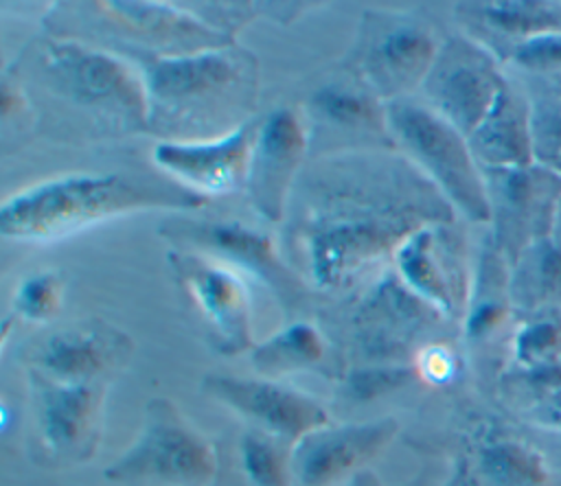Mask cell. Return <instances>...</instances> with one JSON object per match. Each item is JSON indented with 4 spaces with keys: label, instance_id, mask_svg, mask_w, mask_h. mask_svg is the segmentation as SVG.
<instances>
[{
    "label": "cell",
    "instance_id": "6da1fadb",
    "mask_svg": "<svg viewBox=\"0 0 561 486\" xmlns=\"http://www.w3.org/2000/svg\"><path fill=\"white\" fill-rule=\"evenodd\" d=\"M456 210L405 158L348 153L313 164L300 180L289 245L320 289H344L403 241L430 225H449Z\"/></svg>",
    "mask_w": 561,
    "mask_h": 486
},
{
    "label": "cell",
    "instance_id": "7a4b0ae2",
    "mask_svg": "<svg viewBox=\"0 0 561 486\" xmlns=\"http://www.w3.org/2000/svg\"><path fill=\"white\" fill-rule=\"evenodd\" d=\"M149 129L171 142L224 138L248 125L256 105L259 63L237 46L149 57L142 68Z\"/></svg>",
    "mask_w": 561,
    "mask_h": 486
},
{
    "label": "cell",
    "instance_id": "3957f363",
    "mask_svg": "<svg viewBox=\"0 0 561 486\" xmlns=\"http://www.w3.org/2000/svg\"><path fill=\"white\" fill-rule=\"evenodd\" d=\"M202 204L204 197L184 186L160 188L118 173H70L9 197L0 208V234L18 241H55L118 215Z\"/></svg>",
    "mask_w": 561,
    "mask_h": 486
},
{
    "label": "cell",
    "instance_id": "277c9868",
    "mask_svg": "<svg viewBox=\"0 0 561 486\" xmlns=\"http://www.w3.org/2000/svg\"><path fill=\"white\" fill-rule=\"evenodd\" d=\"M53 92L123 131L149 129L145 77L121 57L75 39H53L39 50Z\"/></svg>",
    "mask_w": 561,
    "mask_h": 486
},
{
    "label": "cell",
    "instance_id": "5b68a950",
    "mask_svg": "<svg viewBox=\"0 0 561 486\" xmlns=\"http://www.w3.org/2000/svg\"><path fill=\"white\" fill-rule=\"evenodd\" d=\"M386 125L454 210L476 223L491 221L484 169L478 164L467 136L432 107L405 99L386 103Z\"/></svg>",
    "mask_w": 561,
    "mask_h": 486
},
{
    "label": "cell",
    "instance_id": "8992f818",
    "mask_svg": "<svg viewBox=\"0 0 561 486\" xmlns=\"http://www.w3.org/2000/svg\"><path fill=\"white\" fill-rule=\"evenodd\" d=\"M217 475L213 444L169 398H153L136 440L105 468L110 482L208 486Z\"/></svg>",
    "mask_w": 561,
    "mask_h": 486
},
{
    "label": "cell",
    "instance_id": "52a82bcc",
    "mask_svg": "<svg viewBox=\"0 0 561 486\" xmlns=\"http://www.w3.org/2000/svg\"><path fill=\"white\" fill-rule=\"evenodd\" d=\"M506 79L486 46L456 37L436 55L425 79L432 109L462 136H471L495 105Z\"/></svg>",
    "mask_w": 561,
    "mask_h": 486
},
{
    "label": "cell",
    "instance_id": "ba28073f",
    "mask_svg": "<svg viewBox=\"0 0 561 486\" xmlns=\"http://www.w3.org/2000/svg\"><path fill=\"white\" fill-rule=\"evenodd\" d=\"M169 263L178 282L213 328V342L226 355L254 348L250 322V291L226 265L197 254L171 252Z\"/></svg>",
    "mask_w": 561,
    "mask_h": 486
},
{
    "label": "cell",
    "instance_id": "9c48e42d",
    "mask_svg": "<svg viewBox=\"0 0 561 486\" xmlns=\"http://www.w3.org/2000/svg\"><path fill=\"white\" fill-rule=\"evenodd\" d=\"M92 9L125 37L149 46L153 57L191 55L232 46V35L206 18L169 2L107 0L92 2Z\"/></svg>",
    "mask_w": 561,
    "mask_h": 486
},
{
    "label": "cell",
    "instance_id": "30bf717a",
    "mask_svg": "<svg viewBox=\"0 0 561 486\" xmlns=\"http://www.w3.org/2000/svg\"><path fill=\"white\" fill-rule=\"evenodd\" d=\"M491 221L511 241L515 258L533 243L550 239L561 197V175L537 164L506 171H484Z\"/></svg>",
    "mask_w": 561,
    "mask_h": 486
},
{
    "label": "cell",
    "instance_id": "8fae6325",
    "mask_svg": "<svg viewBox=\"0 0 561 486\" xmlns=\"http://www.w3.org/2000/svg\"><path fill=\"white\" fill-rule=\"evenodd\" d=\"M204 390L226 407L256 423L263 433L298 442L329 425L327 409L311 396L267 379L208 374Z\"/></svg>",
    "mask_w": 561,
    "mask_h": 486
},
{
    "label": "cell",
    "instance_id": "7c38bea8",
    "mask_svg": "<svg viewBox=\"0 0 561 486\" xmlns=\"http://www.w3.org/2000/svg\"><path fill=\"white\" fill-rule=\"evenodd\" d=\"M392 418L320 427L294 442L291 473L300 486H335L377 458L397 436Z\"/></svg>",
    "mask_w": 561,
    "mask_h": 486
},
{
    "label": "cell",
    "instance_id": "4fadbf2b",
    "mask_svg": "<svg viewBox=\"0 0 561 486\" xmlns=\"http://www.w3.org/2000/svg\"><path fill=\"white\" fill-rule=\"evenodd\" d=\"M37 433L44 451L61 462L88 460L99 440L103 392L94 381L68 383L33 374Z\"/></svg>",
    "mask_w": 561,
    "mask_h": 486
},
{
    "label": "cell",
    "instance_id": "5bb4252c",
    "mask_svg": "<svg viewBox=\"0 0 561 486\" xmlns=\"http://www.w3.org/2000/svg\"><path fill=\"white\" fill-rule=\"evenodd\" d=\"M259 127L248 123L237 131L204 142L162 140L153 147V162L180 186L197 195L232 193L248 182Z\"/></svg>",
    "mask_w": 561,
    "mask_h": 486
},
{
    "label": "cell",
    "instance_id": "9a60e30c",
    "mask_svg": "<svg viewBox=\"0 0 561 486\" xmlns=\"http://www.w3.org/2000/svg\"><path fill=\"white\" fill-rule=\"evenodd\" d=\"M447 225H430L414 232L394 254L403 285L443 315L467 309V271L460 245Z\"/></svg>",
    "mask_w": 561,
    "mask_h": 486
},
{
    "label": "cell",
    "instance_id": "2e32d148",
    "mask_svg": "<svg viewBox=\"0 0 561 486\" xmlns=\"http://www.w3.org/2000/svg\"><path fill=\"white\" fill-rule=\"evenodd\" d=\"M305 149L307 134L294 109L267 114L256 131L245 188L254 210L270 223L283 219Z\"/></svg>",
    "mask_w": 561,
    "mask_h": 486
},
{
    "label": "cell",
    "instance_id": "e0dca14e",
    "mask_svg": "<svg viewBox=\"0 0 561 486\" xmlns=\"http://www.w3.org/2000/svg\"><path fill=\"white\" fill-rule=\"evenodd\" d=\"M438 50L434 37L423 26L390 18L379 33L368 37L359 70L373 96L390 103L425 83Z\"/></svg>",
    "mask_w": 561,
    "mask_h": 486
},
{
    "label": "cell",
    "instance_id": "ac0fdd59",
    "mask_svg": "<svg viewBox=\"0 0 561 486\" xmlns=\"http://www.w3.org/2000/svg\"><path fill=\"white\" fill-rule=\"evenodd\" d=\"M131 339L110 324H85L48 335L33 357L35 374L53 381L88 383L125 363Z\"/></svg>",
    "mask_w": 561,
    "mask_h": 486
},
{
    "label": "cell",
    "instance_id": "d6986e66",
    "mask_svg": "<svg viewBox=\"0 0 561 486\" xmlns=\"http://www.w3.org/2000/svg\"><path fill=\"white\" fill-rule=\"evenodd\" d=\"M467 140L484 171L530 166V99L506 83L486 118Z\"/></svg>",
    "mask_w": 561,
    "mask_h": 486
},
{
    "label": "cell",
    "instance_id": "ffe728a7",
    "mask_svg": "<svg viewBox=\"0 0 561 486\" xmlns=\"http://www.w3.org/2000/svg\"><path fill=\"white\" fill-rule=\"evenodd\" d=\"M178 236H186L195 241L199 247L219 254L221 258L252 271L254 276L263 278L270 287L278 289L280 293L294 291V278L280 263L272 241L267 234L245 228L237 221L228 223H202L186 230H178Z\"/></svg>",
    "mask_w": 561,
    "mask_h": 486
},
{
    "label": "cell",
    "instance_id": "44dd1931",
    "mask_svg": "<svg viewBox=\"0 0 561 486\" xmlns=\"http://www.w3.org/2000/svg\"><path fill=\"white\" fill-rule=\"evenodd\" d=\"M476 466L484 486H548L543 455L522 438L489 429L478 438Z\"/></svg>",
    "mask_w": 561,
    "mask_h": 486
},
{
    "label": "cell",
    "instance_id": "7402d4cb",
    "mask_svg": "<svg viewBox=\"0 0 561 486\" xmlns=\"http://www.w3.org/2000/svg\"><path fill=\"white\" fill-rule=\"evenodd\" d=\"M508 296L528 313L561 311V247L552 239L528 245L515 258Z\"/></svg>",
    "mask_w": 561,
    "mask_h": 486
},
{
    "label": "cell",
    "instance_id": "603a6c76",
    "mask_svg": "<svg viewBox=\"0 0 561 486\" xmlns=\"http://www.w3.org/2000/svg\"><path fill=\"white\" fill-rule=\"evenodd\" d=\"M465 15L493 35L513 42L511 53L524 42L561 33V4L543 0H502V2H465Z\"/></svg>",
    "mask_w": 561,
    "mask_h": 486
},
{
    "label": "cell",
    "instance_id": "cb8c5ba5",
    "mask_svg": "<svg viewBox=\"0 0 561 486\" xmlns=\"http://www.w3.org/2000/svg\"><path fill=\"white\" fill-rule=\"evenodd\" d=\"M324 355L320 331L307 322H296L274 333L252 348V363L259 372L276 377L318 363Z\"/></svg>",
    "mask_w": 561,
    "mask_h": 486
},
{
    "label": "cell",
    "instance_id": "d4e9b609",
    "mask_svg": "<svg viewBox=\"0 0 561 486\" xmlns=\"http://www.w3.org/2000/svg\"><path fill=\"white\" fill-rule=\"evenodd\" d=\"M313 105L324 120L340 127L379 129L386 125V105H379V101L366 92L342 85H324L316 92Z\"/></svg>",
    "mask_w": 561,
    "mask_h": 486
},
{
    "label": "cell",
    "instance_id": "484cf974",
    "mask_svg": "<svg viewBox=\"0 0 561 486\" xmlns=\"http://www.w3.org/2000/svg\"><path fill=\"white\" fill-rule=\"evenodd\" d=\"M241 464L254 486H291V458L263 431H248L239 444Z\"/></svg>",
    "mask_w": 561,
    "mask_h": 486
},
{
    "label": "cell",
    "instance_id": "4316f807",
    "mask_svg": "<svg viewBox=\"0 0 561 486\" xmlns=\"http://www.w3.org/2000/svg\"><path fill=\"white\" fill-rule=\"evenodd\" d=\"M533 164L561 175V96L530 99Z\"/></svg>",
    "mask_w": 561,
    "mask_h": 486
},
{
    "label": "cell",
    "instance_id": "83f0119b",
    "mask_svg": "<svg viewBox=\"0 0 561 486\" xmlns=\"http://www.w3.org/2000/svg\"><path fill=\"white\" fill-rule=\"evenodd\" d=\"M515 361L522 370H535L561 361V324L537 320L515 337Z\"/></svg>",
    "mask_w": 561,
    "mask_h": 486
},
{
    "label": "cell",
    "instance_id": "f1b7e54d",
    "mask_svg": "<svg viewBox=\"0 0 561 486\" xmlns=\"http://www.w3.org/2000/svg\"><path fill=\"white\" fill-rule=\"evenodd\" d=\"M517 379L524 385L537 418L561 431V361L535 370H522Z\"/></svg>",
    "mask_w": 561,
    "mask_h": 486
},
{
    "label": "cell",
    "instance_id": "f546056e",
    "mask_svg": "<svg viewBox=\"0 0 561 486\" xmlns=\"http://www.w3.org/2000/svg\"><path fill=\"white\" fill-rule=\"evenodd\" d=\"M15 313L33 320L44 322L50 320L61 306V280L53 271L33 274L22 280L13 298Z\"/></svg>",
    "mask_w": 561,
    "mask_h": 486
},
{
    "label": "cell",
    "instance_id": "4dcf8cb0",
    "mask_svg": "<svg viewBox=\"0 0 561 486\" xmlns=\"http://www.w3.org/2000/svg\"><path fill=\"white\" fill-rule=\"evenodd\" d=\"M511 61L533 74L561 77V33H548L524 42L511 53Z\"/></svg>",
    "mask_w": 561,
    "mask_h": 486
},
{
    "label": "cell",
    "instance_id": "1f68e13d",
    "mask_svg": "<svg viewBox=\"0 0 561 486\" xmlns=\"http://www.w3.org/2000/svg\"><path fill=\"white\" fill-rule=\"evenodd\" d=\"M408 379H412V370L410 368H368V370H359L348 379L351 392L357 398H373L381 392H388L401 383H405Z\"/></svg>",
    "mask_w": 561,
    "mask_h": 486
},
{
    "label": "cell",
    "instance_id": "d6a6232c",
    "mask_svg": "<svg viewBox=\"0 0 561 486\" xmlns=\"http://www.w3.org/2000/svg\"><path fill=\"white\" fill-rule=\"evenodd\" d=\"M451 372V359L443 348H430L423 352L421 357V374L432 379V381H440L447 379Z\"/></svg>",
    "mask_w": 561,
    "mask_h": 486
},
{
    "label": "cell",
    "instance_id": "836d02e7",
    "mask_svg": "<svg viewBox=\"0 0 561 486\" xmlns=\"http://www.w3.org/2000/svg\"><path fill=\"white\" fill-rule=\"evenodd\" d=\"M552 243L561 247V197H559V204H557V212H554V225H552V234H550Z\"/></svg>",
    "mask_w": 561,
    "mask_h": 486
}]
</instances>
